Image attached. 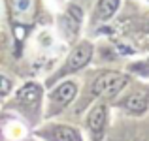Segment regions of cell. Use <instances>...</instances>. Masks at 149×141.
<instances>
[{
    "mask_svg": "<svg viewBox=\"0 0 149 141\" xmlns=\"http://www.w3.org/2000/svg\"><path fill=\"white\" fill-rule=\"evenodd\" d=\"M125 85H127V77H125L123 73L106 72L95 81L93 92L98 94V96H113V94H117Z\"/></svg>",
    "mask_w": 149,
    "mask_h": 141,
    "instance_id": "obj_1",
    "label": "cell"
},
{
    "mask_svg": "<svg viewBox=\"0 0 149 141\" xmlns=\"http://www.w3.org/2000/svg\"><path fill=\"white\" fill-rule=\"evenodd\" d=\"M91 57H93V47H91V44H87V41L79 44L76 49L72 51V55L68 57L66 66H64V70H62L61 73H70V72H77V70H81L89 60H91Z\"/></svg>",
    "mask_w": 149,
    "mask_h": 141,
    "instance_id": "obj_2",
    "label": "cell"
},
{
    "mask_svg": "<svg viewBox=\"0 0 149 141\" xmlns=\"http://www.w3.org/2000/svg\"><path fill=\"white\" fill-rule=\"evenodd\" d=\"M44 135L51 141H81L79 132L68 126H53L47 132H44Z\"/></svg>",
    "mask_w": 149,
    "mask_h": 141,
    "instance_id": "obj_3",
    "label": "cell"
},
{
    "mask_svg": "<svg viewBox=\"0 0 149 141\" xmlns=\"http://www.w3.org/2000/svg\"><path fill=\"white\" fill-rule=\"evenodd\" d=\"M76 91H77L76 83H70V81L68 83H62L57 91L51 94V100H53V104H57V105H66V104H70V102L74 100Z\"/></svg>",
    "mask_w": 149,
    "mask_h": 141,
    "instance_id": "obj_4",
    "label": "cell"
},
{
    "mask_svg": "<svg viewBox=\"0 0 149 141\" xmlns=\"http://www.w3.org/2000/svg\"><path fill=\"white\" fill-rule=\"evenodd\" d=\"M147 104H149V100H147L146 94L143 92H134L123 102V107L127 109V111H130V113H138L140 115V113H143L147 109Z\"/></svg>",
    "mask_w": 149,
    "mask_h": 141,
    "instance_id": "obj_5",
    "label": "cell"
},
{
    "mask_svg": "<svg viewBox=\"0 0 149 141\" xmlns=\"http://www.w3.org/2000/svg\"><path fill=\"white\" fill-rule=\"evenodd\" d=\"M106 117H108V111H106V105H96L95 109L91 111L87 119V124L95 134H100L104 130V124H106Z\"/></svg>",
    "mask_w": 149,
    "mask_h": 141,
    "instance_id": "obj_6",
    "label": "cell"
},
{
    "mask_svg": "<svg viewBox=\"0 0 149 141\" xmlns=\"http://www.w3.org/2000/svg\"><path fill=\"white\" fill-rule=\"evenodd\" d=\"M40 94H42V91H40L38 85L29 83L17 92V100L21 102V104H25V105H32V104H36V102L40 100Z\"/></svg>",
    "mask_w": 149,
    "mask_h": 141,
    "instance_id": "obj_7",
    "label": "cell"
},
{
    "mask_svg": "<svg viewBox=\"0 0 149 141\" xmlns=\"http://www.w3.org/2000/svg\"><path fill=\"white\" fill-rule=\"evenodd\" d=\"M119 8V0H100L98 6H96V19L104 21V19H109Z\"/></svg>",
    "mask_w": 149,
    "mask_h": 141,
    "instance_id": "obj_8",
    "label": "cell"
},
{
    "mask_svg": "<svg viewBox=\"0 0 149 141\" xmlns=\"http://www.w3.org/2000/svg\"><path fill=\"white\" fill-rule=\"evenodd\" d=\"M32 10H34L32 0H13V13L17 17H26L32 13Z\"/></svg>",
    "mask_w": 149,
    "mask_h": 141,
    "instance_id": "obj_9",
    "label": "cell"
},
{
    "mask_svg": "<svg viewBox=\"0 0 149 141\" xmlns=\"http://www.w3.org/2000/svg\"><path fill=\"white\" fill-rule=\"evenodd\" d=\"M11 91V79L6 77L4 73H0V96H6Z\"/></svg>",
    "mask_w": 149,
    "mask_h": 141,
    "instance_id": "obj_10",
    "label": "cell"
}]
</instances>
